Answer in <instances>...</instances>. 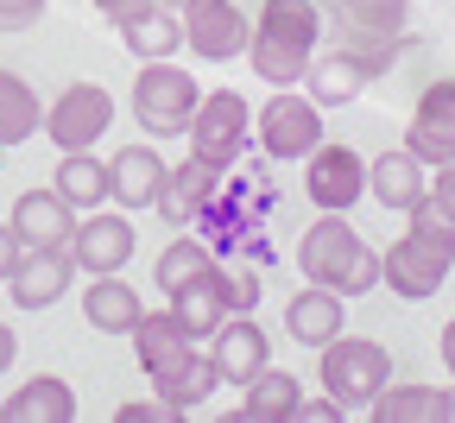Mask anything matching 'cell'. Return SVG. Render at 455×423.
<instances>
[{"label": "cell", "mask_w": 455, "mask_h": 423, "mask_svg": "<svg viewBox=\"0 0 455 423\" xmlns=\"http://www.w3.org/2000/svg\"><path fill=\"white\" fill-rule=\"evenodd\" d=\"M373 70H379L373 51L335 44L329 57H316V64L304 70V83H310V101H316V108H348V101H361V89L373 83Z\"/></svg>", "instance_id": "cell-16"}, {"label": "cell", "mask_w": 455, "mask_h": 423, "mask_svg": "<svg viewBox=\"0 0 455 423\" xmlns=\"http://www.w3.org/2000/svg\"><path fill=\"white\" fill-rule=\"evenodd\" d=\"M298 266H304L310 284H329V291H341V297L379 291V253L348 227V215H335V209H323V215L310 221V234L298 240Z\"/></svg>", "instance_id": "cell-3"}, {"label": "cell", "mask_w": 455, "mask_h": 423, "mask_svg": "<svg viewBox=\"0 0 455 423\" xmlns=\"http://www.w3.org/2000/svg\"><path fill=\"white\" fill-rule=\"evenodd\" d=\"M13 354H20V335H13L7 323H0V373H7V367H13Z\"/></svg>", "instance_id": "cell-39"}, {"label": "cell", "mask_w": 455, "mask_h": 423, "mask_svg": "<svg viewBox=\"0 0 455 423\" xmlns=\"http://www.w3.org/2000/svg\"><path fill=\"white\" fill-rule=\"evenodd\" d=\"M44 20V0H0V32H32Z\"/></svg>", "instance_id": "cell-34"}, {"label": "cell", "mask_w": 455, "mask_h": 423, "mask_svg": "<svg viewBox=\"0 0 455 423\" xmlns=\"http://www.w3.org/2000/svg\"><path fill=\"white\" fill-rule=\"evenodd\" d=\"M95 7H101V13H121V7H133V0H95Z\"/></svg>", "instance_id": "cell-41"}, {"label": "cell", "mask_w": 455, "mask_h": 423, "mask_svg": "<svg viewBox=\"0 0 455 423\" xmlns=\"http://www.w3.org/2000/svg\"><path fill=\"white\" fill-rule=\"evenodd\" d=\"M304 164H310V171H304V190H310L316 209L348 215V209L367 196V158H361L355 146H316Z\"/></svg>", "instance_id": "cell-10"}, {"label": "cell", "mask_w": 455, "mask_h": 423, "mask_svg": "<svg viewBox=\"0 0 455 423\" xmlns=\"http://www.w3.org/2000/svg\"><path fill=\"white\" fill-rule=\"evenodd\" d=\"M329 20L361 38H398L405 32V0H329Z\"/></svg>", "instance_id": "cell-31"}, {"label": "cell", "mask_w": 455, "mask_h": 423, "mask_svg": "<svg viewBox=\"0 0 455 423\" xmlns=\"http://www.w3.org/2000/svg\"><path fill=\"white\" fill-rule=\"evenodd\" d=\"M83 316H89V329H101V335H133V323H140L146 310H140V291L121 284V272H95V284L83 291Z\"/></svg>", "instance_id": "cell-26"}, {"label": "cell", "mask_w": 455, "mask_h": 423, "mask_svg": "<svg viewBox=\"0 0 455 423\" xmlns=\"http://www.w3.org/2000/svg\"><path fill=\"white\" fill-rule=\"evenodd\" d=\"M114 417H121V423H140V417H178V411H171L164 398H152V404H121Z\"/></svg>", "instance_id": "cell-38"}, {"label": "cell", "mask_w": 455, "mask_h": 423, "mask_svg": "<svg viewBox=\"0 0 455 423\" xmlns=\"http://www.w3.org/2000/svg\"><path fill=\"white\" fill-rule=\"evenodd\" d=\"M298 417H310V423H341L348 411H341V404L323 392V398H298Z\"/></svg>", "instance_id": "cell-37"}, {"label": "cell", "mask_w": 455, "mask_h": 423, "mask_svg": "<svg viewBox=\"0 0 455 423\" xmlns=\"http://www.w3.org/2000/svg\"><path fill=\"white\" fill-rule=\"evenodd\" d=\"M253 20L235 7V0H190L184 7V44L203 57V64H228V57H247Z\"/></svg>", "instance_id": "cell-9"}, {"label": "cell", "mask_w": 455, "mask_h": 423, "mask_svg": "<svg viewBox=\"0 0 455 423\" xmlns=\"http://www.w3.org/2000/svg\"><path fill=\"white\" fill-rule=\"evenodd\" d=\"M164 158H158V146H121L108 158V184H114V203H121L127 215L133 209H152L158 203V184H164Z\"/></svg>", "instance_id": "cell-20"}, {"label": "cell", "mask_w": 455, "mask_h": 423, "mask_svg": "<svg viewBox=\"0 0 455 423\" xmlns=\"http://www.w3.org/2000/svg\"><path fill=\"white\" fill-rule=\"evenodd\" d=\"M108 26H114V38H121L140 64H152V57H178V44H184V13L158 7V0H133V7L108 13Z\"/></svg>", "instance_id": "cell-13"}, {"label": "cell", "mask_w": 455, "mask_h": 423, "mask_svg": "<svg viewBox=\"0 0 455 423\" xmlns=\"http://www.w3.org/2000/svg\"><path fill=\"white\" fill-rule=\"evenodd\" d=\"M203 272H215V247H203V240H190V234H178L171 247L158 253V266H152V284L171 297V291H184L190 278H203Z\"/></svg>", "instance_id": "cell-32"}, {"label": "cell", "mask_w": 455, "mask_h": 423, "mask_svg": "<svg viewBox=\"0 0 455 423\" xmlns=\"http://www.w3.org/2000/svg\"><path fill=\"white\" fill-rule=\"evenodd\" d=\"M424 203L455 221V164H436V171H430V196H424Z\"/></svg>", "instance_id": "cell-35"}, {"label": "cell", "mask_w": 455, "mask_h": 423, "mask_svg": "<svg viewBox=\"0 0 455 423\" xmlns=\"http://www.w3.org/2000/svg\"><path fill=\"white\" fill-rule=\"evenodd\" d=\"M367 411L379 423H443L455 417V386H379Z\"/></svg>", "instance_id": "cell-25"}, {"label": "cell", "mask_w": 455, "mask_h": 423, "mask_svg": "<svg viewBox=\"0 0 455 423\" xmlns=\"http://www.w3.org/2000/svg\"><path fill=\"white\" fill-rule=\"evenodd\" d=\"M26 259V240L13 234V221H0V284H7L13 278V266Z\"/></svg>", "instance_id": "cell-36"}, {"label": "cell", "mask_w": 455, "mask_h": 423, "mask_svg": "<svg viewBox=\"0 0 455 423\" xmlns=\"http://www.w3.org/2000/svg\"><path fill=\"white\" fill-rule=\"evenodd\" d=\"M221 291H228V316H253V304H259V272H235V266H228V272H221Z\"/></svg>", "instance_id": "cell-33"}, {"label": "cell", "mask_w": 455, "mask_h": 423, "mask_svg": "<svg viewBox=\"0 0 455 423\" xmlns=\"http://www.w3.org/2000/svg\"><path fill=\"white\" fill-rule=\"evenodd\" d=\"M13 234L26 240V247H70L76 209L57 196V190H26V196L13 203Z\"/></svg>", "instance_id": "cell-21"}, {"label": "cell", "mask_w": 455, "mask_h": 423, "mask_svg": "<svg viewBox=\"0 0 455 423\" xmlns=\"http://www.w3.org/2000/svg\"><path fill=\"white\" fill-rule=\"evenodd\" d=\"M449 266H455V221L436 215L430 203H418L405 215V234L379 253V284L392 297H405V304H424V297L443 291Z\"/></svg>", "instance_id": "cell-1"}, {"label": "cell", "mask_w": 455, "mask_h": 423, "mask_svg": "<svg viewBox=\"0 0 455 423\" xmlns=\"http://www.w3.org/2000/svg\"><path fill=\"white\" fill-rule=\"evenodd\" d=\"M405 152H418L430 171H436V164H455V76H443V83H430V89L418 95Z\"/></svg>", "instance_id": "cell-11"}, {"label": "cell", "mask_w": 455, "mask_h": 423, "mask_svg": "<svg viewBox=\"0 0 455 423\" xmlns=\"http://www.w3.org/2000/svg\"><path fill=\"white\" fill-rule=\"evenodd\" d=\"M316 379L341 411H367L379 386H392V354L367 335H335L316 347Z\"/></svg>", "instance_id": "cell-4"}, {"label": "cell", "mask_w": 455, "mask_h": 423, "mask_svg": "<svg viewBox=\"0 0 455 423\" xmlns=\"http://www.w3.org/2000/svg\"><path fill=\"white\" fill-rule=\"evenodd\" d=\"M171 316L184 323V335L190 341H209L221 323H228V291H221V266L215 272H203V278H190L184 291H171Z\"/></svg>", "instance_id": "cell-24"}, {"label": "cell", "mask_w": 455, "mask_h": 423, "mask_svg": "<svg viewBox=\"0 0 455 423\" xmlns=\"http://www.w3.org/2000/svg\"><path fill=\"white\" fill-rule=\"evenodd\" d=\"M108 127H114V95L101 83H70L44 108V133L57 140V152H89Z\"/></svg>", "instance_id": "cell-8"}, {"label": "cell", "mask_w": 455, "mask_h": 423, "mask_svg": "<svg viewBox=\"0 0 455 423\" xmlns=\"http://www.w3.org/2000/svg\"><path fill=\"white\" fill-rule=\"evenodd\" d=\"M158 7H171V13H184V7H190V0H158Z\"/></svg>", "instance_id": "cell-42"}, {"label": "cell", "mask_w": 455, "mask_h": 423, "mask_svg": "<svg viewBox=\"0 0 455 423\" xmlns=\"http://www.w3.org/2000/svg\"><path fill=\"white\" fill-rule=\"evenodd\" d=\"M253 133L266 146V158H310L323 146V108L310 95H291V89H272V101L253 114Z\"/></svg>", "instance_id": "cell-7"}, {"label": "cell", "mask_w": 455, "mask_h": 423, "mask_svg": "<svg viewBox=\"0 0 455 423\" xmlns=\"http://www.w3.org/2000/svg\"><path fill=\"white\" fill-rule=\"evenodd\" d=\"M209 354H215V373L221 386H247L266 373V360H272V335L253 323V316H228L215 335H209Z\"/></svg>", "instance_id": "cell-17"}, {"label": "cell", "mask_w": 455, "mask_h": 423, "mask_svg": "<svg viewBox=\"0 0 455 423\" xmlns=\"http://www.w3.org/2000/svg\"><path fill=\"white\" fill-rule=\"evenodd\" d=\"M152 386H158V398L171 404V411H196V404H209V392L221 386V373H215V354L203 347V341H190L178 360H164V367L158 373H146Z\"/></svg>", "instance_id": "cell-19"}, {"label": "cell", "mask_w": 455, "mask_h": 423, "mask_svg": "<svg viewBox=\"0 0 455 423\" xmlns=\"http://www.w3.org/2000/svg\"><path fill=\"white\" fill-rule=\"evenodd\" d=\"M70 259H76V272H121L127 259H133V221H127V209L121 215H108V209H89V221H76V234H70Z\"/></svg>", "instance_id": "cell-14"}, {"label": "cell", "mask_w": 455, "mask_h": 423, "mask_svg": "<svg viewBox=\"0 0 455 423\" xmlns=\"http://www.w3.org/2000/svg\"><path fill=\"white\" fill-rule=\"evenodd\" d=\"M184 347H190V335H184V323L171 316V310H146V316L133 323V354H140L146 373H158L164 360H178Z\"/></svg>", "instance_id": "cell-30"}, {"label": "cell", "mask_w": 455, "mask_h": 423, "mask_svg": "<svg viewBox=\"0 0 455 423\" xmlns=\"http://www.w3.org/2000/svg\"><path fill=\"white\" fill-rule=\"evenodd\" d=\"M70 278H76L70 247H26V259H20L13 278H7V297H13L20 310H51L57 297L70 291Z\"/></svg>", "instance_id": "cell-15"}, {"label": "cell", "mask_w": 455, "mask_h": 423, "mask_svg": "<svg viewBox=\"0 0 455 423\" xmlns=\"http://www.w3.org/2000/svg\"><path fill=\"white\" fill-rule=\"evenodd\" d=\"M51 190L64 196L70 209H101V203L114 196V184H108V164H101L95 152H64V158H57Z\"/></svg>", "instance_id": "cell-27"}, {"label": "cell", "mask_w": 455, "mask_h": 423, "mask_svg": "<svg viewBox=\"0 0 455 423\" xmlns=\"http://www.w3.org/2000/svg\"><path fill=\"white\" fill-rule=\"evenodd\" d=\"M341 304H348V297L329 291V284L298 291L291 304H284V335H291L298 347H323V341H335V335H341Z\"/></svg>", "instance_id": "cell-22"}, {"label": "cell", "mask_w": 455, "mask_h": 423, "mask_svg": "<svg viewBox=\"0 0 455 423\" xmlns=\"http://www.w3.org/2000/svg\"><path fill=\"white\" fill-rule=\"evenodd\" d=\"M196 101H203V83H196L190 70H178L171 57H152V64L133 76V95H127L133 120H140V133H152V140H178V133H190Z\"/></svg>", "instance_id": "cell-5"}, {"label": "cell", "mask_w": 455, "mask_h": 423, "mask_svg": "<svg viewBox=\"0 0 455 423\" xmlns=\"http://www.w3.org/2000/svg\"><path fill=\"white\" fill-rule=\"evenodd\" d=\"M0 417H7V423H70L76 417V392L57 373H38V379H26V386L7 392Z\"/></svg>", "instance_id": "cell-23"}, {"label": "cell", "mask_w": 455, "mask_h": 423, "mask_svg": "<svg viewBox=\"0 0 455 423\" xmlns=\"http://www.w3.org/2000/svg\"><path fill=\"white\" fill-rule=\"evenodd\" d=\"M247 133H253V108H247V95L215 89V95H203L196 114H190V158L228 171V164L247 152Z\"/></svg>", "instance_id": "cell-6"}, {"label": "cell", "mask_w": 455, "mask_h": 423, "mask_svg": "<svg viewBox=\"0 0 455 423\" xmlns=\"http://www.w3.org/2000/svg\"><path fill=\"white\" fill-rule=\"evenodd\" d=\"M215 196H221V171L203 164V158H184L178 171H164L152 209L164 215V227H196V221L215 209Z\"/></svg>", "instance_id": "cell-12"}, {"label": "cell", "mask_w": 455, "mask_h": 423, "mask_svg": "<svg viewBox=\"0 0 455 423\" xmlns=\"http://www.w3.org/2000/svg\"><path fill=\"white\" fill-rule=\"evenodd\" d=\"M443 367H449V379H455V316H449V329H443Z\"/></svg>", "instance_id": "cell-40"}, {"label": "cell", "mask_w": 455, "mask_h": 423, "mask_svg": "<svg viewBox=\"0 0 455 423\" xmlns=\"http://www.w3.org/2000/svg\"><path fill=\"white\" fill-rule=\"evenodd\" d=\"M367 196L379 209H398V215H411L424 196H430V164L418 152H379L367 158Z\"/></svg>", "instance_id": "cell-18"}, {"label": "cell", "mask_w": 455, "mask_h": 423, "mask_svg": "<svg viewBox=\"0 0 455 423\" xmlns=\"http://www.w3.org/2000/svg\"><path fill=\"white\" fill-rule=\"evenodd\" d=\"M32 133H44L38 89L20 70H0V146H26Z\"/></svg>", "instance_id": "cell-28"}, {"label": "cell", "mask_w": 455, "mask_h": 423, "mask_svg": "<svg viewBox=\"0 0 455 423\" xmlns=\"http://www.w3.org/2000/svg\"><path fill=\"white\" fill-rule=\"evenodd\" d=\"M316 44H323V7L316 0H266L247 57H253V76L272 89H291L304 83V70L316 64Z\"/></svg>", "instance_id": "cell-2"}, {"label": "cell", "mask_w": 455, "mask_h": 423, "mask_svg": "<svg viewBox=\"0 0 455 423\" xmlns=\"http://www.w3.org/2000/svg\"><path fill=\"white\" fill-rule=\"evenodd\" d=\"M241 392H247V398H241V417H247V423H278V417H298V398H304V386H298L291 373H284V367H278V373L266 367V373H259V379H247Z\"/></svg>", "instance_id": "cell-29"}]
</instances>
